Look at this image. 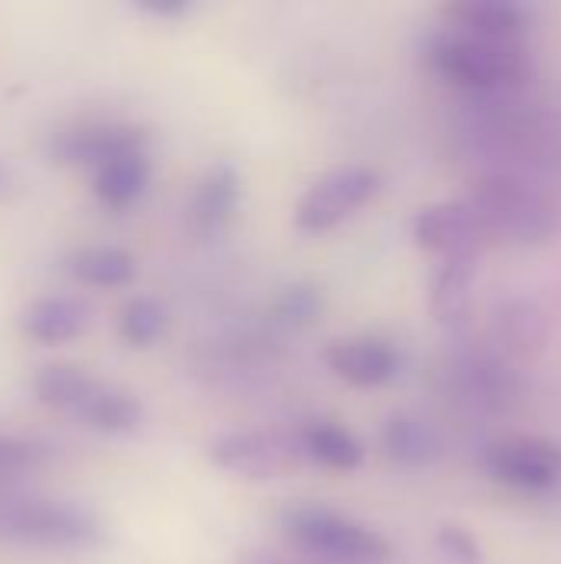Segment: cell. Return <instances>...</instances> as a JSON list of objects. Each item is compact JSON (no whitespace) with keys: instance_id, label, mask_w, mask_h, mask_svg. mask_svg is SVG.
<instances>
[{"instance_id":"5b68a950","label":"cell","mask_w":561,"mask_h":564,"mask_svg":"<svg viewBox=\"0 0 561 564\" xmlns=\"http://www.w3.org/2000/svg\"><path fill=\"white\" fill-rule=\"evenodd\" d=\"M208 459L215 469L248 479V482H271L294 476L308 459L298 446L294 433L281 430H238L225 433L212 443Z\"/></svg>"},{"instance_id":"8992f818","label":"cell","mask_w":561,"mask_h":564,"mask_svg":"<svg viewBox=\"0 0 561 564\" xmlns=\"http://www.w3.org/2000/svg\"><path fill=\"white\" fill-rule=\"evenodd\" d=\"M380 192V172L370 165H341L321 175L298 202L294 225L304 235H324L354 218Z\"/></svg>"},{"instance_id":"7402d4cb","label":"cell","mask_w":561,"mask_h":564,"mask_svg":"<svg viewBox=\"0 0 561 564\" xmlns=\"http://www.w3.org/2000/svg\"><path fill=\"white\" fill-rule=\"evenodd\" d=\"M436 545L443 555H450L456 564H476L479 562V542L473 539V532H466L463 525H440L436 532Z\"/></svg>"},{"instance_id":"3957f363","label":"cell","mask_w":561,"mask_h":564,"mask_svg":"<svg viewBox=\"0 0 561 564\" xmlns=\"http://www.w3.org/2000/svg\"><path fill=\"white\" fill-rule=\"evenodd\" d=\"M433 73L460 89H509L532 79V56L522 43H489L463 33H440L427 46Z\"/></svg>"},{"instance_id":"ffe728a7","label":"cell","mask_w":561,"mask_h":564,"mask_svg":"<svg viewBox=\"0 0 561 564\" xmlns=\"http://www.w3.org/2000/svg\"><path fill=\"white\" fill-rule=\"evenodd\" d=\"M165 324H169L165 307H162L155 297L139 294V297H129V301L122 304L116 330H119V340H122L126 347L145 350V347H152V344L165 334Z\"/></svg>"},{"instance_id":"5bb4252c","label":"cell","mask_w":561,"mask_h":564,"mask_svg":"<svg viewBox=\"0 0 561 564\" xmlns=\"http://www.w3.org/2000/svg\"><path fill=\"white\" fill-rule=\"evenodd\" d=\"M476 274H479V254L436 258V268L430 274V314L436 324L456 327L466 321Z\"/></svg>"},{"instance_id":"30bf717a","label":"cell","mask_w":561,"mask_h":564,"mask_svg":"<svg viewBox=\"0 0 561 564\" xmlns=\"http://www.w3.org/2000/svg\"><path fill=\"white\" fill-rule=\"evenodd\" d=\"M149 149V132L129 122H86L76 129H63L50 142V159L60 165H86L96 169L112 155Z\"/></svg>"},{"instance_id":"ba28073f","label":"cell","mask_w":561,"mask_h":564,"mask_svg":"<svg viewBox=\"0 0 561 564\" xmlns=\"http://www.w3.org/2000/svg\"><path fill=\"white\" fill-rule=\"evenodd\" d=\"M486 469L493 473V479L513 489L542 492L561 479V449L555 443H546L536 436H513V440L489 446Z\"/></svg>"},{"instance_id":"52a82bcc","label":"cell","mask_w":561,"mask_h":564,"mask_svg":"<svg viewBox=\"0 0 561 564\" xmlns=\"http://www.w3.org/2000/svg\"><path fill=\"white\" fill-rule=\"evenodd\" d=\"M470 208L476 212L486 238L499 235V238H513V241H536L549 231L546 202L522 182L489 178V182L476 185Z\"/></svg>"},{"instance_id":"ac0fdd59","label":"cell","mask_w":561,"mask_h":564,"mask_svg":"<svg viewBox=\"0 0 561 564\" xmlns=\"http://www.w3.org/2000/svg\"><path fill=\"white\" fill-rule=\"evenodd\" d=\"M69 274L89 288H126L136 281V258L122 248H79L69 254Z\"/></svg>"},{"instance_id":"cb8c5ba5","label":"cell","mask_w":561,"mask_h":564,"mask_svg":"<svg viewBox=\"0 0 561 564\" xmlns=\"http://www.w3.org/2000/svg\"><path fill=\"white\" fill-rule=\"evenodd\" d=\"M136 10L159 20H179L192 10V0H136Z\"/></svg>"},{"instance_id":"d6986e66","label":"cell","mask_w":561,"mask_h":564,"mask_svg":"<svg viewBox=\"0 0 561 564\" xmlns=\"http://www.w3.org/2000/svg\"><path fill=\"white\" fill-rule=\"evenodd\" d=\"M384 449H387V456L393 463L420 469V466H430L440 456V440L423 420L397 413L384 426Z\"/></svg>"},{"instance_id":"7c38bea8","label":"cell","mask_w":561,"mask_h":564,"mask_svg":"<svg viewBox=\"0 0 561 564\" xmlns=\"http://www.w3.org/2000/svg\"><path fill=\"white\" fill-rule=\"evenodd\" d=\"M327 367L350 387H384L400 373V350L384 337H344L324 350Z\"/></svg>"},{"instance_id":"e0dca14e","label":"cell","mask_w":561,"mask_h":564,"mask_svg":"<svg viewBox=\"0 0 561 564\" xmlns=\"http://www.w3.org/2000/svg\"><path fill=\"white\" fill-rule=\"evenodd\" d=\"M298 446L304 453L308 463H317L324 469H334V473H354L360 463H364V446L360 440L341 426V423H331V420H311L304 423L298 433Z\"/></svg>"},{"instance_id":"4fadbf2b","label":"cell","mask_w":561,"mask_h":564,"mask_svg":"<svg viewBox=\"0 0 561 564\" xmlns=\"http://www.w3.org/2000/svg\"><path fill=\"white\" fill-rule=\"evenodd\" d=\"M238 202H241V175L228 162L212 165L195 182V192L185 208L192 235H198V238L222 235L231 225V218L238 215Z\"/></svg>"},{"instance_id":"9a60e30c","label":"cell","mask_w":561,"mask_h":564,"mask_svg":"<svg viewBox=\"0 0 561 564\" xmlns=\"http://www.w3.org/2000/svg\"><path fill=\"white\" fill-rule=\"evenodd\" d=\"M149 178H152L149 149H132V152L112 155L109 162L93 169V192L106 208L122 212L145 195Z\"/></svg>"},{"instance_id":"277c9868","label":"cell","mask_w":561,"mask_h":564,"mask_svg":"<svg viewBox=\"0 0 561 564\" xmlns=\"http://www.w3.org/2000/svg\"><path fill=\"white\" fill-rule=\"evenodd\" d=\"M281 532L294 549L331 564H384L393 552L377 529L314 502L284 509Z\"/></svg>"},{"instance_id":"44dd1931","label":"cell","mask_w":561,"mask_h":564,"mask_svg":"<svg viewBox=\"0 0 561 564\" xmlns=\"http://www.w3.org/2000/svg\"><path fill=\"white\" fill-rule=\"evenodd\" d=\"M324 311V297L314 284H291L274 297V321H281L284 327H308L321 317Z\"/></svg>"},{"instance_id":"2e32d148","label":"cell","mask_w":561,"mask_h":564,"mask_svg":"<svg viewBox=\"0 0 561 564\" xmlns=\"http://www.w3.org/2000/svg\"><path fill=\"white\" fill-rule=\"evenodd\" d=\"M89 324V307L76 297H40L20 314V327L36 344H66Z\"/></svg>"},{"instance_id":"8fae6325","label":"cell","mask_w":561,"mask_h":564,"mask_svg":"<svg viewBox=\"0 0 561 564\" xmlns=\"http://www.w3.org/2000/svg\"><path fill=\"white\" fill-rule=\"evenodd\" d=\"M446 20L453 33L489 43H522L536 26L532 7L516 0H460L446 7Z\"/></svg>"},{"instance_id":"9c48e42d","label":"cell","mask_w":561,"mask_h":564,"mask_svg":"<svg viewBox=\"0 0 561 564\" xmlns=\"http://www.w3.org/2000/svg\"><path fill=\"white\" fill-rule=\"evenodd\" d=\"M413 241L436 254V258H453V254H479L483 251V225L470 202H433L423 205L413 221H410Z\"/></svg>"},{"instance_id":"d4e9b609","label":"cell","mask_w":561,"mask_h":564,"mask_svg":"<svg viewBox=\"0 0 561 564\" xmlns=\"http://www.w3.org/2000/svg\"><path fill=\"white\" fill-rule=\"evenodd\" d=\"M10 188H13V175H10V169H7V165L0 162V198H3V195H7Z\"/></svg>"},{"instance_id":"603a6c76","label":"cell","mask_w":561,"mask_h":564,"mask_svg":"<svg viewBox=\"0 0 561 564\" xmlns=\"http://www.w3.org/2000/svg\"><path fill=\"white\" fill-rule=\"evenodd\" d=\"M43 456L46 453L40 446H33V443L0 436V476H13V473L33 469L36 463H43Z\"/></svg>"},{"instance_id":"7a4b0ae2","label":"cell","mask_w":561,"mask_h":564,"mask_svg":"<svg viewBox=\"0 0 561 564\" xmlns=\"http://www.w3.org/2000/svg\"><path fill=\"white\" fill-rule=\"evenodd\" d=\"M0 542L40 552H93L106 542L99 516L66 499L3 496Z\"/></svg>"},{"instance_id":"6da1fadb","label":"cell","mask_w":561,"mask_h":564,"mask_svg":"<svg viewBox=\"0 0 561 564\" xmlns=\"http://www.w3.org/2000/svg\"><path fill=\"white\" fill-rule=\"evenodd\" d=\"M36 403L76 420L103 436H126L142 423V403L132 390L109 383L76 364H46L30 380Z\"/></svg>"}]
</instances>
